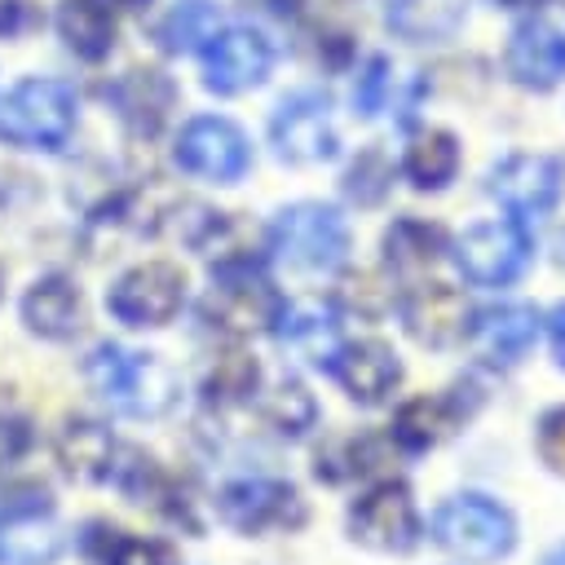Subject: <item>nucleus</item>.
<instances>
[{
	"label": "nucleus",
	"mask_w": 565,
	"mask_h": 565,
	"mask_svg": "<svg viewBox=\"0 0 565 565\" xmlns=\"http://www.w3.org/2000/svg\"><path fill=\"white\" fill-rule=\"evenodd\" d=\"M84 375L93 393L128 419H154L177 402V375L159 362V353L124 349V344H97L84 362Z\"/></svg>",
	"instance_id": "1"
},
{
	"label": "nucleus",
	"mask_w": 565,
	"mask_h": 565,
	"mask_svg": "<svg viewBox=\"0 0 565 565\" xmlns=\"http://www.w3.org/2000/svg\"><path fill=\"white\" fill-rule=\"evenodd\" d=\"M433 539L472 565L503 561L516 543V521L499 499L486 494H455L433 512Z\"/></svg>",
	"instance_id": "2"
},
{
	"label": "nucleus",
	"mask_w": 565,
	"mask_h": 565,
	"mask_svg": "<svg viewBox=\"0 0 565 565\" xmlns=\"http://www.w3.org/2000/svg\"><path fill=\"white\" fill-rule=\"evenodd\" d=\"M75 128V88L62 79H26L0 102V137L26 150H57Z\"/></svg>",
	"instance_id": "3"
},
{
	"label": "nucleus",
	"mask_w": 565,
	"mask_h": 565,
	"mask_svg": "<svg viewBox=\"0 0 565 565\" xmlns=\"http://www.w3.org/2000/svg\"><path fill=\"white\" fill-rule=\"evenodd\" d=\"M269 243L296 269H335L349 252V225L327 203H291L274 216Z\"/></svg>",
	"instance_id": "4"
},
{
	"label": "nucleus",
	"mask_w": 565,
	"mask_h": 565,
	"mask_svg": "<svg viewBox=\"0 0 565 565\" xmlns=\"http://www.w3.org/2000/svg\"><path fill=\"white\" fill-rule=\"evenodd\" d=\"M534 256V238L525 230L521 216H503V221H481L472 230H463L455 238V265L468 282L481 287H503L516 282L525 274Z\"/></svg>",
	"instance_id": "5"
},
{
	"label": "nucleus",
	"mask_w": 565,
	"mask_h": 565,
	"mask_svg": "<svg viewBox=\"0 0 565 565\" xmlns=\"http://www.w3.org/2000/svg\"><path fill=\"white\" fill-rule=\"evenodd\" d=\"M203 322L225 331V335H252V331H269L282 313V296L256 274V265L247 269H221L216 287L203 296Z\"/></svg>",
	"instance_id": "6"
},
{
	"label": "nucleus",
	"mask_w": 565,
	"mask_h": 565,
	"mask_svg": "<svg viewBox=\"0 0 565 565\" xmlns=\"http://www.w3.org/2000/svg\"><path fill=\"white\" fill-rule=\"evenodd\" d=\"M349 534L371 552H411L419 543V512L402 481L371 486L349 508Z\"/></svg>",
	"instance_id": "7"
},
{
	"label": "nucleus",
	"mask_w": 565,
	"mask_h": 565,
	"mask_svg": "<svg viewBox=\"0 0 565 565\" xmlns=\"http://www.w3.org/2000/svg\"><path fill=\"white\" fill-rule=\"evenodd\" d=\"M181 300H185V274L168 260H146L128 269L106 296L110 313L128 327H163L177 318Z\"/></svg>",
	"instance_id": "8"
},
{
	"label": "nucleus",
	"mask_w": 565,
	"mask_h": 565,
	"mask_svg": "<svg viewBox=\"0 0 565 565\" xmlns=\"http://www.w3.org/2000/svg\"><path fill=\"white\" fill-rule=\"evenodd\" d=\"M269 141L278 159L287 163H322L335 154V124L331 102L322 93H296L287 97L269 119Z\"/></svg>",
	"instance_id": "9"
},
{
	"label": "nucleus",
	"mask_w": 565,
	"mask_h": 565,
	"mask_svg": "<svg viewBox=\"0 0 565 565\" xmlns=\"http://www.w3.org/2000/svg\"><path fill=\"white\" fill-rule=\"evenodd\" d=\"M269 62L274 49L256 26H225L203 44V84L212 93H243L269 75Z\"/></svg>",
	"instance_id": "10"
},
{
	"label": "nucleus",
	"mask_w": 565,
	"mask_h": 565,
	"mask_svg": "<svg viewBox=\"0 0 565 565\" xmlns=\"http://www.w3.org/2000/svg\"><path fill=\"white\" fill-rule=\"evenodd\" d=\"M177 163L194 177H207V181H238L252 163V150H247V137L230 124V119H216V115H199L181 128L177 137Z\"/></svg>",
	"instance_id": "11"
},
{
	"label": "nucleus",
	"mask_w": 565,
	"mask_h": 565,
	"mask_svg": "<svg viewBox=\"0 0 565 565\" xmlns=\"http://www.w3.org/2000/svg\"><path fill=\"white\" fill-rule=\"evenodd\" d=\"M216 512L225 525L243 530V534H260V530H282V525H300L305 508L296 486L274 481V477H243L234 486L221 490Z\"/></svg>",
	"instance_id": "12"
},
{
	"label": "nucleus",
	"mask_w": 565,
	"mask_h": 565,
	"mask_svg": "<svg viewBox=\"0 0 565 565\" xmlns=\"http://www.w3.org/2000/svg\"><path fill=\"white\" fill-rule=\"evenodd\" d=\"M66 547L62 525L53 521L44 490L26 503L0 508V565H53Z\"/></svg>",
	"instance_id": "13"
},
{
	"label": "nucleus",
	"mask_w": 565,
	"mask_h": 565,
	"mask_svg": "<svg viewBox=\"0 0 565 565\" xmlns=\"http://www.w3.org/2000/svg\"><path fill=\"white\" fill-rule=\"evenodd\" d=\"M486 190L516 216H547L561 194V168L547 154H508L490 168Z\"/></svg>",
	"instance_id": "14"
},
{
	"label": "nucleus",
	"mask_w": 565,
	"mask_h": 565,
	"mask_svg": "<svg viewBox=\"0 0 565 565\" xmlns=\"http://www.w3.org/2000/svg\"><path fill=\"white\" fill-rule=\"evenodd\" d=\"M327 371H331V375L344 384V393H349L353 402H362V406L384 402V397L397 388V380H402V362H397V353H393L384 340H353V344H340Z\"/></svg>",
	"instance_id": "15"
},
{
	"label": "nucleus",
	"mask_w": 565,
	"mask_h": 565,
	"mask_svg": "<svg viewBox=\"0 0 565 565\" xmlns=\"http://www.w3.org/2000/svg\"><path fill=\"white\" fill-rule=\"evenodd\" d=\"M402 322H406V331H411L419 344L446 349V344H455V340L468 331V305H463V296H459L455 287H446V282H419V287H411L406 300H402Z\"/></svg>",
	"instance_id": "16"
},
{
	"label": "nucleus",
	"mask_w": 565,
	"mask_h": 565,
	"mask_svg": "<svg viewBox=\"0 0 565 565\" xmlns=\"http://www.w3.org/2000/svg\"><path fill=\"white\" fill-rule=\"evenodd\" d=\"M508 71L525 88H556L565 79V31L543 18H525L508 40Z\"/></svg>",
	"instance_id": "17"
},
{
	"label": "nucleus",
	"mask_w": 565,
	"mask_h": 565,
	"mask_svg": "<svg viewBox=\"0 0 565 565\" xmlns=\"http://www.w3.org/2000/svg\"><path fill=\"white\" fill-rule=\"evenodd\" d=\"M534 335H539V313L530 305H490L468 327L477 358L494 362V366H512L516 358H525Z\"/></svg>",
	"instance_id": "18"
},
{
	"label": "nucleus",
	"mask_w": 565,
	"mask_h": 565,
	"mask_svg": "<svg viewBox=\"0 0 565 565\" xmlns=\"http://www.w3.org/2000/svg\"><path fill=\"white\" fill-rule=\"evenodd\" d=\"M106 97H110V106L124 115V124L132 128V132H159L163 128V119H168V110H172V84H168V75H159V71H128V75H119L110 88H106Z\"/></svg>",
	"instance_id": "19"
},
{
	"label": "nucleus",
	"mask_w": 565,
	"mask_h": 565,
	"mask_svg": "<svg viewBox=\"0 0 565 565\" xmlns=\"http://www.w3.org/2000/svg\"><path fill=\"white\" fill-rule=\"evenodd\" d=\"M57 463L75 481H106L115 468V437L97 419H66L57 428Z\"/></svg>",
	"instance_id": "20"
},
{
	"label": "nucleus",
	"mask_w": 565,
	"mask_h": 565,
	"mask_svg": "<svg viewBox=\"0 0 565 565\" xmlns=\"http://www.w3.org/2000/svg\"><path fill=\"white\" fill-rule=\"evenodd\" d=\"M84 318V305H79V291L66 282V278H40L26 296H22V322L44 335V340H66L75 335Z\"/></svg>",
	"instance_id": "21"
},
{
	"label": "nucleus",
	"mask_w": 565,
	"mask_h": 565,
	"mask_svg": "<svg viewBox=\"0 0 565 565\" xmlns=\"http://www.w3.org/2000/svg\"><path fill=\"white\" fill-rule=\"evenodd\" d=\"M278 340L309 366H331L335 349H340V331L331 322V313L322 305H282L278 313Z\"/></svg>",
	"instance_id": "22"
},
{
	"label": "nucleus",
	"mask_w": 565,
	"mask_h": 565,
	"mask_svg": "<svg viewBox=\"0 0 565 565\" xmlns=\"http://www.w3.org/2000/svg\"><path fill=\"white\" fill-rule=\"evenodd\" d=\"M468 18V0H393L388 4V31L411 44H437L450 40Z\"/></svg>",
	"instance_id": "23"
},
{
	"label": "nucleus",
	"mask_w": 565,
	"mask_h": 565,
	"mask_svg": "<svg viewBox=\"0 0 565 565\" xmlns=\"http://www.w3.org/2000/svg\"><path fill=\"white\" fill-rule=\"evenodd\" d=\"M459 424V411L446 397H411L397 406L393 415V441L406 455H424L433 446H441Z\"/></svg>",
	"instance_id": "24"
},
{
	"label": "nucleus",
	"mask_w": 565,
	"mask_h": 565,
	"mask_svg": "<svg viewBox=\"0 0 565 565\" xmlns=\"http://www.w3.org/2000/svg\"><path fill=\"white\" fill-rule=\"evenodd\" d=\"M57 31H62V40H66L79 57H88V62L106 57L110 44H115V18H110V9H106L102 0H62V9H57Z\"/></svg>",
	"instance_id": "25"
},
{
	"label": "nucleus",
	"mask_w": 565,
	"mask_h": 565,
	"mask_svg": "<svg viewBox=\"0 0 565 565\" xmlns=\"http://www.w3.org/2000/svg\"><path fill=\"white\" fill-rule=\"evenodd\" d=\"M402 168H406V177H411L415 190H441L459 172V141L446 128H428V132H419L406 146Z\"/></svg>",
	"instance_id": "26"
},
{
	"label": "nucleus",
	"mask_w": 565,
	"mask_h": 565,
	"mask_svg": "<svg viewBox=\"0 0 565 565\" xmlns=\"http://www.w3.org/2000/svg\"><path fill=\"white\" fill-rule=\"evenodd\" d=\"M446 247V234L428 221H415V216H402L388 225L384 234V256L397 274H415V269H428Z\"/></svg>",
	"instance_id": "27"
},
{
	"label": "nucleus",
	"mask_w": 565,
	"mask_h": 565,
	"mask_svg": "<svg viewBox=\"0 0 565 565\" xmlns=\"http://www.w3.org/2000/svg\"><path fill=\"white\" fill-rule=\"evenodd\" d=\"M375 463H380V441L366 437V433H353V437H331L318 450L313 472L322 481H353V477L375 472Z\"/></svg>",
	"instance_id": "28"
},
{
	"label": "nucleus",
	"mask_w": 565,
	"mask_h": 565,
	"mask_svg": "<svg viewBox=\"0 0 565 565\" xmlns=\"http://www.w3.org/2000/svg\"><path fill=\"white\" fill-rule=\"evenodd\" d=\"M88 552L102 565H177V552L159 539H132L124 530H102L88 539Z\"/></svg>",
	"instance_id": "29"
},
{
	"label": "nucleus",
	"mask_w": 565,
	"mask_h": 565,
	"mask_svg": "<svg viewBox=\"0 0 565 565\" xmlns=\"http://www.w3.org/2000/svg\"><path fill=\"white\" fill-rule=\"evenodd\" d=\"M260 415H265V424H269L274 433H282V437H300V433L318 419V406H313V397L305 393V384L287 380V384H278L274 393L260 397Z\"/></svg>",
	"instance_id": "30"
},
{
	"label": "nucleus",
	"mask_w": 565,
	"mask_h": 565,
	"mask_svg": "<svg viewBox=\"0 0 565 565\" xmlns=\"http://www.w3.org/2000/svg\"><path fill=\"white\" fill-rule=\"evenodd\" d=\"M256 384H260V366L247 353H225L212 366V375H207V402H216V406H243V402H252Z\"/></svg>",
	"instance_id": "31"
},
{
	"label": "nucleus",
	"mask_w": 565,
	"mask_h": 565,
	"mask_svg": "<svg viewBox=\"0 0 565 565\" xmlns=\"http://www.w3.org/2000/svg\"><path fill=\"white\" fill-rule=\"evenodd\" d=\"M388 181H393L388 159H384L380 150H366V154H358V163L349 168L344 190H349V199H358V203H380L384 190H388Z\"/></svg>",
	"instance_id": "32"
},
{
	"label": "nucleus",
	"mask_w": 565,
	"mask_h": 565,
	"mask_svg": "<svg viewBox=\"0 0 565 565\" xmlns=\"http://www.w3.org/2000/svg\"><path fill=\"white\" fill-rule=\"evenodd\" d=\"M388 300L393 296H388V287H380L375 274H349L340 282V305L353 309V313H362V318H380L388 309Z\"/></svg>",
	"instance_id": "33"
},
{
	"label": "nucleus",
	"mask_w": 565,
	"mask_h": 565,
	"mask_svg": "<svg viewBox=\"0 0 565 565\" xmlns=\"http://www.w3.org/2000/svg\"><path fill=\"white\" fill-rule=\"evenodd\" d=\"M388 62L384 57H371V66H366V75L358 79V88H353V106H358V115H380L384 110V97H388Z\"/></svg>",
	"instance_id": "34"
},
{
	"label": "nucleus",
	"mask_w": 565,
	"mask_h": 565,
	"mask_svg": "<svg viewBox=\"0 0 565 565\" xmlns=\"http://www.w3.org/2000/svg\"><path fill=\"white\" fill-rule=\"evenodd\" d=\"M539 450L556 472H565V406H556L539 419Z\"/></svg>",
	"instance_id": "35"
},
{
	"label": "nucleus",
	"mask_w": 565,
	"mask_h": 565,
	"mask_svg": "<svg viewBox=\"0 0 565 565\" xmlns=\"http://www.w3.org/2000/svg\"><path fill=\"white\" fill-rule=\"evenodd\" d=\"M26 446H31L26 419H22V415H0V468L18 463V459L26 455Z\"/></svg>",
	"instance_id": "36"
},
{
	"label": "nucleus",
	"mask_w": 565,
	"mask_h": 565,
	"mask_svg": "<svg viewBox=\"0 0 565 565\" xmlns=\"http://www.w3.org/2000/svg\"><path fill=\"white\" fill-rule=\"evenodd\" d=\"M207 22V9H185V13H172L168 26H163V49H185L194 40V31Z\"/></svg>",
	"instance_id": "37"
},
{
	"label": "nucleus",
	"mask_w": 565,
	"mask_h": 565,
	"mask_svg": "<svg viewBox=\"0 0 565 565\" xmlns=\"http://www.w3.org/2000/svg\"><path fill=\"white\" fill-rule=\"evenodd\" d=\"M35 22V9L26 0H0V35H22Z\"/></svg>",
	"instance_id": "38"
},
{
	"label": "nucleus",
	"mask_w": 565,
	"mask_h": 565,
	"mask_svg": "<svg viewBox=\"0 0 565 565\" xmlns=\"http://www.w3.org/2000/svg\"><path fill=\"white\" fill-rule=\"evenodd\" d=\"M547 340H552L556 366L565 371V305H556V309H552V318H547Z\"/></svg>",
	"instance_id": "39"
},
{
	"label": "nucleus",
	"mask_w": 565,
	"mask_h": 565,
	"mask_svg": "<svg viewBox=\"0 0 565 565\" xmlns=\"http://www.w3.org/2000/svg\"><path fill=\"white\" fill-rule=\"evenodd\" d=\"M260 9H269V13H296V4L300 0H256Z\"/></svg>",
	"instance_id": "40"
},
{
	"label": "nucleus",
	"mask_w": 565,
	"mask_h": 565,
	"mask_svg": "<svg viewBox=\"0 0 565 565\" xmlns=\"http://www.w3.org/2000/svg\"><path fill=\"white\" fill-rule=\"evenodd\" d=\"M543 565H565V543H561V547H556V552H552Z\"/></svg>",
	"instance_id": "41"
},
{
	"label": "nucleus",
	"mask_w": 565,
	"mask_h": 565,
	"mask_svg": "<svg viewBox=\"0 0 565 565\" xmlns=\"http://www.w3.org/2000/svg\"><path fill=\"white\" fill-rule=\"evenodd\" d=\"M503 9H525V4H539V0H499Z\"/></svg>",
	"instance_id": "42"
},
{
	"label": "nucleus",
	"mask_w": 565,
	"mask_h": 565,
	"mask_svg": "<svg viewBox=\"0 0 565 565\" xmlns=\"http://www.w3.org/2000/svg\"><path fill=\"white\" fill-rule=\"evenodd\" d=\"M119 4H128V9H141V4H146V0H119Z\"/></svg>",
	"instance_id": "43"
}]
</instances>
